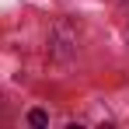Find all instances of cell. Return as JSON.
I'll use <instances>...</instances> for the list:
<instances>
[{"label": "cell", "instance_id": "6da1fadb", "mask_svg": "<svg viewBox=\"0 0 129 129\" xmlns=\"http://www.w3.org/2000/svg\"><path fill=\"white\" fill-rule=\"evenodd\" d=\"M28 122H31V126H45V122H49V115H45L42 108H31V112H28Z\"/></svg>", "mask_w": 129, "mask_h": 129}]
</instances>
